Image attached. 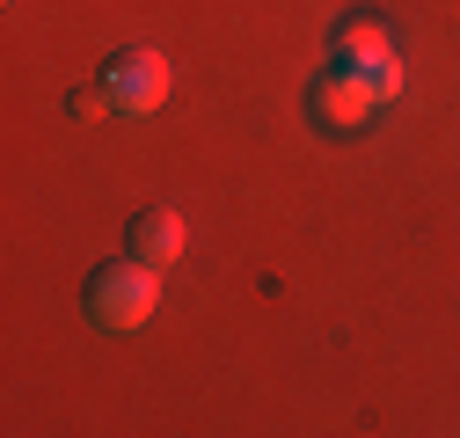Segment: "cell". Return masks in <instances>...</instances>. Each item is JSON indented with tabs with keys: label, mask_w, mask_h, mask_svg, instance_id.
Here are the masks:
<instances>
[{
	"label": "cell",
	"mask_w": 460,
	"mask_h": 438,
	"mask_svg": "<svg viewBox=\"0 0 460 438\" xmlns=\"http://www.w3.org/2000/svg\"><path fill=\"white\" fill-rule=\"evenodd\" d=\"M154 307H161V270L146 256H110V263L88 270V285H81V314L95 328H139Z\"/></svg>",
	"instance_id": "1"
},
{
	"label": "cell",
	"mask_w": 460,
	"mask_h": 438,
	"mask_svg": "<svg viewBox=\"0 0 460 438\" xmlns=\"http://www.w3.org/2000/svg\"><path fill=\"white\" fill-rule=\"evenodd\" d=\"M329 66H343L351 81H366L380 102H394L402 95V59H394V44L380 37V22H343L336 30V59Z\"/></svg>",
	"instance_id": "2"
},
{
	"label": "cell",
	"mask_w": 460,
	"mask_h": 438,
	"mask_svg": "<svg viewBox=\"0 0 460 438\" xmlns=\"http://www.w3.org/2000/svg\"><path fill=\"white\" fill-rule=\"evenodd\" d=\"M102 95L118 102V110H132V118H146V110H161V95H168V59H161L154 44L118 51V59L102 66Z\"/></svg>",
	"instance_id": "3"
},
{
	"label": "cell",
	"mask_w": 460,
	"mask_h": 438,
	"mask_svg": "<svg viewBox=\"0 0 460 438\" xmlns=\"http://www.w3.org/2000/svg\"><path fill=\"white\" fill-rule=\"evenodd\" d=\"M307 110H314V125H322V132H358V125L373 118V110H380V95H373L366 81H351L343 66H329V74L314 81Z\"/></svg>",
	"instance_id": "4"
},
{
	"label": "cell",
	"mask_w": 460,
	"mask_h": 438,
	"mask_svg": "<svg viewBox=\"0 0 460 438\" xmlns=\"http://www.w3.org/2000/svg\"><path fill=\"white\" fill-rule=\"evenodd\" d=\"M183 212H168V205H146L139 219H132V234H125V249L132 256H146L154 270H168V263H183Z\"/></svg>",
	"instance_id": "5"
}]
</instances>
